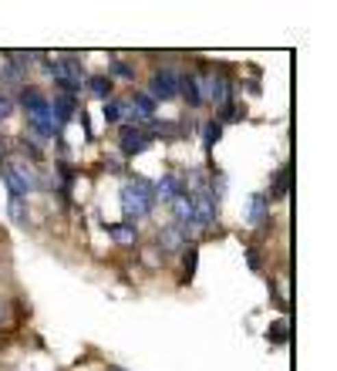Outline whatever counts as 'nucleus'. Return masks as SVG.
Returning <instances> with one entry per match:
<instances>
[{
	"instance_id": "nucleus-12",
	"label": "nucleus",
	"mask_w": 337,
	"mask_h": 371,
	"mask_svg": "<svg viewBox=\"0 0 337 371\" xmlns=\"http://www.w3.org/2000/svg\"><path fill=\"white\" fill-rule=\"evenodd\" d=\"M159 240H162V247L172 250V253H179V250H186V243H189V237L172 223V226H162V233H159Z\"/></svg>"
},
{
	"instance_id": "nucleus-20",
	"label": "nucleus",
	"mask_w": 337,
	"mask_h": 371,
	"mask_svg": "<svg viewBox=\"0 0 337 371\" xmlns=\"http://www.w3.org/2000/svg\"><path fill=\"white\" fill-rule=\"evenodd\" d=\"M108 71H112L115 78H125V82H132V78H135V68H132V64H125V61H115Z\"/></svg>"
},
{
	"instance_id": "nucleus-25",
	"label": "nucleus",
	"mask_w": 337,
	"mask_h": 371,
	"mask_svg": "<svg viewBox=\"0 0 337 371\" xmlns=\"http://www.w3.org/2000/svg\"><path fill=\"white\" fill-rule=\"evenodd\" d=\"M3 314H7V311H3V304H0V321H3Z\"/></svg>"
},
{
	"instance_id": "nucleus-11",
	"label": "nucleus",
	"mask_w": 337,
	"mask_h": 371,
	"mask_svg": "<svg viewBox=\"0 0 337 371\" xmlns=\"http://www.w3.org/2000/svg\"><path fill=\"white\" fill-rule=\"evenodd\" d=\"M84 91H88L91 98L108 101V98H112V78H108V75H91V78H84Z\"/></svg>"
},
{
	"instance_id": "nucleus-22",
	"label": "nucleus",
	"mask_w": 337,
	"mask_h": 371,
	"mask_svg": "<svg viewBox=\"0 0 337 371\" xmlns=\"http://www.w3.org/2000/svg\"><path fill=\"white\" fill-rule=\"evenodd\" d=\"M10 112H14V101H10V98H7V95L0 91V122H3V119H7Z\"/></svg>"
},
{
	"instance_id": "nucleus-1",
	"label": "nucleus",
	"mask_w": 337,
	"mask_h": 371,
	"mask_svg": "<svg viewBox=\"0 0 337 371\" xmlns=\"http://www.w3.org/2000/svg\"><path fill=\"white\" fill-rule=\"evenodd\" d=\"M155 189H152V182L149 179H142V176H135V179H128L125 186H122V209H125L128 219H142V216H149L152 209H155Z\"/></svg>"
},
{
	"instance_id": "nucleus-18",
	"label": "nucleus",
	"mask_w": 337,
	"mask_h": 371,
	"mask_svg": "<svg viewBox=\"0 0 337 371\" xmlns=\"http://www.w3.org/2000/svg\"><path fill=\"white\" fill-rule=\"evenodd\" d=\"M10 219L17 226H27V209H24V200H17V196H10Z\"/></svg>"
},
{
	"instance_id": "nucleus-2",
	"label": "nucleus",
	"mask_w": 337,
	"mask_h": 371,
	"mask_svg": "<svg viewBox=\"0 0 337 371\" xmlns=\"http://www.w3.org/2000/svg\"><path fill=\"white\" fill-rule=\"evenodd\" d=\"M21 105L27 112V125L34 128V135L41 139H54V119H51V108H47V98H44L38 88H21Z\"/></svg>"
},
{
	"instance_id": "nucleus-15",
	"label": "nucleus",
	"mask_w": 337,
	"mask_h": 371,
	"mask_svg": "<svg viewBox=\"0 0 337 371\" xmlns=\"http://www.w3.org/2000/svg\"><path fill=\"white\" fill-rule=\"evenodd\" d=\"M266 196L263 193H256V196H250V206H247V219L250 223H263V216H266Z\"/></svg>"
},
{
	"instance_id": "nucleus-3",
	"label": "nucleus",
	"mask_w": 337,
	"mask_h": 371,
	"mask_svg": "<svg viewBox=\"0 0 337 371\" xmlns=\"http://www.w3.org/2000/svg\"><path fill=\"white\" fill-rule=\"evenodd\" d=\"M199 91H203V101L210 98L212 105H219V108H226L233 101V84H229V78L223 71H206V78L199 82Z\"/></svg>"
},
{
	"instance_id": "nucleus-6",
	"label": "nucleus",
	"mask_w": 337,
	"mask_h": 371,
	"mask_svg": "<svg viewBox=\"0 0 337 371\" xmlns=\"http://www.w3.org/2000/svg\"><path fill=\"white\" fill-rule=\"evenodd\" d=\"M118 145H122L125 156H138V152H145V149L152 145V139H149L142 128H135V125H122V132H118Z\"/></svg>"
},
{
	"instance_id": "nucleus-17",
	"label": "nucleus",
	"mask_w": 337,
	"mask_h": 371,
	"mask_svg": "<svg viewBox=\"0 0 337 371\" xmlns=\"http://www.w3.org/2000/svg\"><path fill=\"white\" fill-rule=\"evenodd\" d=\"M219 139H223V125H219V122H206V128H203V145L212 149Z\"/></svg>"
},
{
	"instance_id": "nucleus-8",
	"label": "nucleus",
	"mask_w": 337,
	"mask_h": 371,
	"mask_svg": "<svg viewBox=\"0 0 337 371\" xmlns=\"http://www.w3.org/2000/svg\"><path fill=\"white\" fill-rule=\"evenodd\" d=\"M152 189H155V200H162V203H172L175 196H182V193H186L182 176H175V172H166L159 182H152Z\"/></svg>"
},
{
	"instance_id": "nucleus-21",
	"label": "nucleus",
	"mask_w": 337,
	"mask_h": 371,
	"mask_svg": "<svg viewBox=\"0 0 337 371\" xmlns=\"http://www.w3.org/2000/svg\"><path fill=\"white\" fill-rule=\"evenodd\" d=\"M196 253H199V250L189 247V256H186V280H192V274H196Z\"/></svg>"
},
{
	"instance_id": "nucleus-4",
	"label": "nucleus",
	"mask_w": 337,
	"mask_h": 371,
	"mask_svg": "<svg viewBox=\"0 0 337 371\" xmlns=\"http://www.w3.org/2000/svg\"><path fill=\"white\" fill-rule=\"evenodd\" d=\"M189 200H192V213H196V226L199 230L212 226L219 216V200L210 193V186H199L196 193H189Z\"/></svg>"
},
{
	"instance_id": "nucleus-10",
	"label": "nucleus",
	"mask_w": 337,
	"mask_h": 371,
	"mask_svg": "<svg viewBox=\"0 0 337 371\" xmlns=\"http://www.w3.org/2000/svg\"><path fill=\"white\" fill-rule=\"evenodd\" d=\"M287 189H290V169L284 165V169H277V172H273V182H270L266 203H277V200H284V196H287Z\"/></svg>"
},
{
	"instance_id": "nucleus-5",
	"label": "nucleus",
	"mask_w": 337,
	"mask_h": 371,
	"mask_svg": "<svg viewBox=\"0 0 337 371\" xmlns=\"http://www.w3.org/2000/svg\"><path fill=\"white\" fill-rule=\"evenodd\" d=\"M145 95H149L152 101H168V98H175V95H179V75H175V68H159V71L152 75Z\"/></svg>"
},
{
	"instance_id": "nucleus-19",
	"label": "nucleus",
	"mask_w": 337,
	"mask_h": 371,
	"mask_svg": "<svg viewBox=\"0 0 337 371\" xmlns=\"http://www.w3.org/2000/svg\"><path fill=\"white\" fill-rule=\"evenodd\" d=\"M266 341H270V344H284V341H287V321L270 324V328H266Z\"/></svg>"
},
{
	"instance_id": "nucleus-9",
	"label": "nucleus",
	"mask_w": 337,
	"mask_h": 371,
	"mask_svg": "<svg viewBox=\"0 0 337 371\" xmlns=\"http://www.w3.org/2000/svg\"><path fill=\"white\" fill-rule=\"evenodd\" d=\"M179 91H182V98H186L189 108H199L203 105V91H199V78L196 75H182L179 78Z\"/></svg>"
},
{
	"instance_id": "nucleus-23",
	"label": "nucleus",
	"mask_w": 337,
	"mask_h": 371,
	"mask_svg": "<svg viewBox=\"0 0 337 371\" xmlns=\"http://www.w3.org/2000/svg\"><path fill=\"white\" fill-rule=\"evenodd\" d=\"M247 260H250V270H260V256H256V250H250V256H247Z\"/></svg>"
},
{
	"instance_id": "nucleus-14",
	"label": "nucleus",
	"mask_w": 337,
	"mask_h": 371,
	"mask_svg": "<svg viewBox=\"0 0 337 371\" xmlns=\"http://www.w3.org/2000/svg\"><path fill=\"white\" fill-rule=\"evenodd\" d=\"M105 230H108V237H112L115 243H135V237H138V230H135L132 223H108Z\"/></svg>"
},
{
	"instance_id": "nucleus-7",
	"label": "nucleus",
	"mask_w": 337,
	"mask_h": 371,
	"mask_svg": "<svg viewBox=\"0 0 337 371\" xmlns=\"http://www.w3.org/2000/svg\"><path fill=\"white\" fill-rule=\"evenodd\" d=\"M47 108H51V119H54V128H61V125H68L75 119V98L71 95H54L51 101H47Z\"/></svg>"
},
{
	"instance_id": "nucleus-16",
	"label": "nucleus",
	"mask_w": 337,
	"mask_h": 371,
	"mask_svg": "<svg viewBox=\"0 0 337 371\" xmlns=\"http://www.w3.org/2000/svg\"><path fill=\"white\" fill-rule=\"evenodd\" d=\"M122 119H125V101L108 98L105 101V122H122Z\"/></svg>"
},
{
	"instance_id": "nucleus-24",
	"label": "nucleus",
	"mask_w": 337,
	"mask_h": 371,
	"mask_svg": "<svg viewBox=\"0 0 337 371\" xmlns=\"http://www.w3.org/2000/svg\"><path fill=\"white\" fill-rule=\"evenodd\" d=\"M108 371H125V368H118V365H112V368H108Z\"/></svg>"
},
{
	"instance_id": "nucleus-13",
	"label": "nucleus",
	"mask_w": 337,
	"mask_h": 371,
	"mask_svg": "<svg viewBox=\"0 0 337 371\" xmlns=\"http://www.w3.org/2000/svg\"><path fill=\"white\" fill-rule=\"evenodd\" d=\"M3 182H7V189H10V196H17V200H24V196L31 193V189L24 186V179L17 176V169H14V165H10V163L3 165Z\"/></svg>"
}]
</instances>
